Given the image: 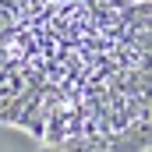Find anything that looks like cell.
<instances>
[{
	"instance_id": "obj_1",
	"label": "cell",
	"mask_w": 152,
	"mask_h": 152,
	"mask_svg": "<svg viewBox=\"0 0 152 152\" xmlns=\"http://www.w3.org/2000/svg\"><path fill=\"white\" fill-rule=\"evenodd\" d=\"M0 120L42 145L152 120V0H0Z\"/></svg>"
}]
</instances>
